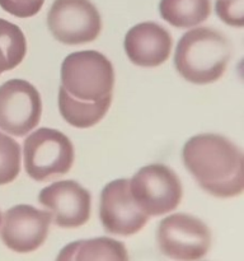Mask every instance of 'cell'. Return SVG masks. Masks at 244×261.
Listing matches in <instances>:
<instances>
[{
    "instance_id": "6da1fadb",
    "label": "cell",
    "mask_w": 244,
    "mask_h": 261,
    "mask_svg": "<svg viewBox=\"0 0 244 261\" xmlns=\"http://www.w3.org/2000/svg\"><path fill=\"white\" fill-rule=\"evenodd\" d=\"M183 163L198 185L216 198H234L244 189L241 150L219 134L191 138L182 150Z\"/></svg>"
},
{
    "instance_id": "7a4b0ae2",
    "label": "cell",
    "mask_w": 244,
    "mask_h": 261,
    "mask_svg": "<svg viewBox=\"0 0 244 261\" xmlns=\"http://www.w3.org/2000/svg\"><path fill=\"white\" fill-rule=\"evenodd\" d=\"M231 58V45L219 31L198 27L180 37L174 65L183 79L195 84L214 83L225 71Z\"/></svg>"
},
{
    "instance_id": "3957f363",
    "label": "cell",
    "mask_w": 244,
    "mask_h": 261,
    "mask_svg": "<svg viewBox=\"0 0 244 261\" xmlns=\"http://www.w3.org/2000/svg\"><path fill=\"white\" fill-rule=\"evenodd\" d=\"M61 87L73 98L97 102L112 96L114 70L98 51H79L66 56L61 65Z\"/></svg>"
},
{
    "instance_id": "277c9868",
    "label": "cell",
    "mask_w": 244,
    "mask_h": 261,
    "mask_svg": "<svg viewBox=\"0 0 244 261\" xmlns=\"http://www.w3.org/2000/svg\"><path fill=\"white\" fill-rule=\"evenodd\" d=\"M23 155L27 175L43 182L70 171L74 147L69 138L58 130L41 127L24 140Z\"/></svg>"
},
{
    "instance_id": "5b68a950",
    "label": "cell",
    "mask_w": 244,
    "mask_h": 261,
    "mask_svg": "<svg viewBox=\"0 0 244 261\" xmlns=\"http://www.w3.org/2000/svg\"><path fill=\"white\" fill-rule=\"evenodd\" d=\"M129 185L136 205L149 217L173 212L182 200V185L177 173L160 163L142 167Z\"/></svg>"
},
{
    "instance_id": "8992f818",
    "label": "cell",
    "mask_w": 244,
    "mask_h": 261,
    "mask_svg": "<svg viewBox=\"0 0 244 261\" xmlns=\"http://www.w3.org/2000/svg\"><path fill=\"white\" fill-rule=\"evenodd\" d=\"M157 241L163 255L174 261H197L211 246V232L201 219L177 213L159 223Z\"/></svg>"
},
{
    "instance_id": "52a82bcc",
    "label": "cell",
    "mask_w": 244,
    "mask_h": 261,
    "mask_svg": "<svg viewBox=\"0 0 244 261\" xmlns=\"http://www.w3.org/2000/svg\"><path fill=\"white\" fill-rule=\"evenodd\" d=\"M53 37L65 45H81L96 40L102 30L99 12L89 0H55L47 14Z\"/></svg>"
},
{
    "instance_id": "ba28073f",
    "label": "cell",
    "mask_w": 244,
    "mask_h": 261,
    "mask_svg": "<svg viewBox=\"0 0 244 261\" xmlns=\"http://www.w3.org/2000/svg\"><path fill=\"white\" fill-rule=\"evenodd\" d=\"M41 114V96L29 82L10 79L0 86V130L24 137L37 126Z\"/></svg>"
},
{
    "instance_id": "9c48e42d",
    "label": "cell",
    "mask_w": 244,
    "mask_h": 261,
    "mask_svg": "<svg viewBox=\"0 0 244 261\" xmlns=\"http://www.w3.org/2000/svg\"><path fill=\"white\" fill-rule=\"evenodd\" d=\"M52 217L32 205H15L5 212L0 237L14 252L28 254L40 249L46 241Z\"/></svg>"
},
{
    "instance_id": "30bf717a",
    "label": "cell",
    "mask_w": 244,
    "mask_h": 261,
    "mask_svg": "<svg viewBox=\"0 0 244 261\" xmlns=\"http://www.w3.org/2000/svg\"><path fill=\"white\" fill-rule=\"evenodd\" d=\"M99 218L106 232L116 236H132L145 227L149 216L132 199L129 180H114L101 195Z\"/></svg>"
},
{
    "instance_id": "8fae6325",
    "label": "cell",
    "mask_w": 244,
    "mask_h": 261,
    "mask_svg": "<svg viewBox=\"0 0 244 261\" xmlns=\"http://www.w3.org/2000/svg\"><path fill=\"white\" fill-rule=\"evenodd\" d=\"M38 203L47 209L53 223L61 228H78L90 217V194L75 181L51 184L41 190Z\"/></svg>"
},
{
    "instance_id": "7c38bea8",
    "label": "cell",
    "mask_w": 244,
    "mask_h": 261,
    "mask_svg": "<svg viewBox=\"0 0 244 261\" xmlns=\"http://www.w3.org/2000/svg\"><path fill=\"white\" fill-rule=\"evenodd\" d=\"M172 43V37L164 27L144 22L126 33L125 51L135 65L155 68L169 58Z\"/></svg>"
},
{
    "instance_id": "4fadbf2b",
    "label": "cell",
    "mask_w": 244,
    "mask_h": 261,
    "mask_svg": "<svg viewBox=\"0 0 244 261\" xmlns=\"http://www.w3.org/2000/svg\"><path fill=\"white\" fill-rule=\"evenodd\" d=\"M112 96L97 102H85L73 98L63 87L58 91V110L68 124L79 129H86L98 124L111 106Z\"/></svg>"
},
{
    "instance_id": "5bb4252c",
    "label": "cell",
    "mask_w": 244,
    "mask_h": 261,
    "mask_svg": "<svg viewBox=\"0 0 244 261\" xmlns=\"http://www.w3.org/2000/svg\"><path fill=\"white\" fill-rule=\"evenodd\" d=\"M163 19L175 28H193L205 22L211 12L210 0H160Z\"/></svg>"
},
{
    "instance_id": "9a60e30c",
    "label": "cell",
    "mask_w": 244,
    "mask_h": 261,
    "mask_svg": "<svg viewBox=\"0 0 244 261\" xmlns=\"http://www.w3.org/2000/svg\"><path fill=\"white\" fill-rule=\"evenodd\" d=\"M74 261H130L126 246L108 237L76 241Z\"/></svg>"
},
{
    "instance_id": "2e32d148",
    "label": "cell",
    "mask_w": 244,
    "mask_h": 261,
    "mask_svg": "<svg viewBox=\"0 0 244 261\" xmlns=\"http://www.w3.org/2000/svg\"><path fill=\"white\" fill-rule=\"evenodd\" d=\"M0 46L7 54L10 70L19 65L27 53V42L20 28L0 18Z\"/></svg>"
},
{
    "instance_id": "e0dca14e",
    "label": "cell",
    "mask_w": 244,
    "mask_h": 261,
    "mask_svg": "<svg viewBox=\"0 0 244 261\" xmlns=\"http://www.w3.org/2000/svg\"><path fill=\"white\" fill-rule=\"evenodd\" d=\"M20 171V147L13 138L0 132V185L17 178Z\"/></svg>"
},
{
    "instance_id": "ac0fdd59",
    "label": "cell",
    "mask_w": 244,
    "mask_h": 261,
    "mask_svg": "<svg viewBox=\"0 0 244 261\" xmlns=\"http://www.w3.org/2000/svg\"><path fill=\"white\" fill-rule=\"evenodd\" d=\"M216 13L226 24L243 27L244 0H216Z\"/></svg>"
},
{
    "instance_id": "d6986e66",
    "label": "cell",
    "mask_w": 244,
    "mask_h": 261,
    "mask_svg": "<svg viewBox=\"0 0 244 261\" xmlns=\"http://www.w3.org/2000/svg\"><path fill=\"white\" fill-rule=\"evenodd\" d=\"M45 0H0V7L9 14L29 18L37 14Z\"/></svg>"
},
{
    "instance_id": "ffe728a7",
    "label": "cell",
    "mask_w": 244,
    "mask_h": 261,
    "mask_svg": "<svg viewBox=\"0 0 244 261\" xmlns=\"http://www.w3.org/2000/svg\"><path fill=\"white\" fill-rule=\"evenodd\" d=\"M76 241L71 242V244L66 245L60 252H58L57 257L55 261H74V254H75Z\"/></svg>"
},
{
    "instance_id": "44dd1931",
    "label": "cell",
    "mask_w": 244,
    "mask_h": 261,
    "mask_svg": "<svg viewBox=\"0 0 244 261\" xmlns=\"http://www.w3.org/2000/svg\"><path fill=\"white\" fill-rule=\"evenodd\" d=\"M8 70H10L9 61H8L7 54H5V51L3 50V47L0 46V74Z\"/></svg>"
},
{
    "instance_id": "7402d4cb",
    "label": "cell",
    "mask_w": 244,
    "mask_h": 261,
    "mask_svg": "<svg viewBox=\"0 0 244 261\" xmlns=\"http://www.w3.org/2000/svg\"><path fill=\"white\" fill-rule=\"evenodd\" d=\"M0 224H2V214H0Z\"/></svg>"
}]
</instances>
